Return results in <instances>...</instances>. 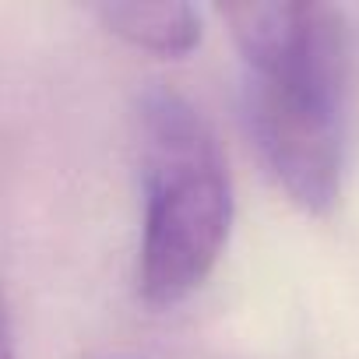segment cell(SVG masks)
<instances>
[{
    "label": "cell",
    "mask_w": 359,
    "mask_h": 359,
    "mask_svg": "<svg viewBox=\"0 0 359 359\" xmlns=\"http://www.w3.org/2000/svg\"><path fill=\"white\" fill-rule=\"evenodd\" d=\"M247 78V123L278 187L310 215H327L345 165V22L327 4H226Z\"/></svg>",
    "instance_id": "1"
},
{
    "label": "cell",
    "mask_w": 359,
    "mask_h": 359,
    "mask_svg": "<svg viewBox=\"0 0 359 359\" xmlns=\"http://www.w3.org/2000/svg\"><path fill=\"white\" fill-rule=\"evenodd\" d=\"M144 236L137 282L151 306L187 299L215 268L233 226V184L205 116L172 88L141 95Z\"/></svg>",
    "instance_id": "2"
},
{
    "label": "cell",
    "mask_w": 359,
    "mask_h": 359,
    "mask_svg": "<svg viewBox=\"0 0 359 359\" xmlns=\"http://www.w3.org/2000/svg\"><path fill=\"white\" fill-rule=\"evenodd\" d=\"M99 22L134 50L155 57H187L201 43V18L191 4L162 0V4H99Z\"/></svg>",
    "instance_id": "3"
},
{
    "label": "cell",
    "mask_w": 359,
    "mask_h": 359,
    "mask_svg": "<svg viewBox=\"0 0 359 359\" xmlns=\"http://www.w3.org/2000/svg\"><path fill=\"white\" fill-rule=\"evenodd\" d=\"M0 359H15V341H11V313H8V296L0 285Z\"/></svg>",
    "instance_id": "4"
}]
</instances>
